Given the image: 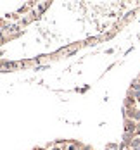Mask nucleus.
Returning a JSON list of instances; mask_svg holds the SVG:
<instances>
[{
	"mask_svg": "<svg viewBox=\"0 0 140 150\" xmlns=\"http://www.w3.org/2000/svg\"><path fill=\"white\" fill-rule=\"evenodd\" d=\"M133 121L135 122H140V107L135 109V114H133Z\"/></svg>",
	"mask_w": 140,
	"mask_h": 150,
	"instance_id": "0eeeda50",
	"label": "nucleus"
},
{
	"mask_svg": "<svg viewBox=\"0 0 140 150\" xmlns=\"http://www.w3.org/2000/svg\"><path fill=\"white\" fill-rule=\"evenodd\" d=\"M48 150H64V149H62V147H59V145H55V143H54V147H50Z\"/></svg>",
	"mask_w": 140,
	"mask_h": 150,
	"instance_id": "6e6552de",
	"label": "nucleus"
},
{
	"mask_svg": "<svg viewBox=\"0 0 140 150\" xmlns=\"http://www.w3.org/2000/svg\"><path fill=\"white\" fill-rule=\"evenodd\" d=\"M106 54H107V55H112V54H114V48H107Z\"/></svg>",
	"mask_w": 140,
	"mask_h": 150,
	"instance_id": "1a4fd4ad",
	"label": "nucleus"
},
{
	"mask_svg": "<svg viewBox=\"0 0 140 150\" xmlns=\"http://www.w3.org/2000/svg\"><path fill=\"white\" fill-rule=\"evenodd\" d=\"M50 7H52V2H43V4H38L35 11H36V14L38 16H43L45 14V11L47 9H50Z\"/></svg>",
	"mask_w": 140,
	"mask_h": 150,
	"instance_id": "7ed1b4c3",
	"label": "nucleus"
},
{
	"mask_svg": "<svg viewBox=\"0 0 140 150\" xmlns=\"http://www.w3.org/2000/svg\"><path fill=\"white\" fill-rule=\"evenodd\" d=\"M104 150H119V143L118 142H109V143H106Z\"/></svg>",
	"mask_w": 140,
	"mask_h": 150,
	"instance_id": "39448f33",
	"label": "nucleus"
},
{
	"mask_svg": "<svg viewBox=\"0 0 140 150\" xmlns=\"http://www.w3.org/2000/svg\"><path fill=\"white\" fill-rule=\"evenodd\" d=\"M128 88H130V90H133V91H140V83H139V79L135 78V79L130 83V86H128Z\"/></svg>",
	"mask_w": 140,
	"mask_h": 150,
	"instance_id": "423d86ee",
	"label": "nucleus"
},
{
	"mask_svg": "<svg viewBox=\"0 0 140 150\" xmlns=\"http://www.w3.org/2000/svg\"><path fill=\"white\" fill-rule=\"evenodd\" d=\"M137 79H139V83H140V74H139V76H137Z\"/></svg>",
	"mask_w": 140,
	"mask_h": 150,
	"instance_id": "9b49d317",
	"label": "nucleus"
},
{
	"mask_svg": "<svg viewBox=\"0 0 140 150\" xmlns=\"http://www.w3.org/2000/svg\"><path fill=\"white\" fill-rule=\"evenodd\" d=\"M33 150H47V149H45V147H35Z\"/></svg>",
	"mask_w": 140,
	"mask_h": 150,
	"instance_id": "9d476101",
	"label": "nucleus"
},
{
	"mask_svg": "<svg viewBox=\"0 0 140 150\" xmlns=\"http://www.w3.org/2000/svg\"><path fill=\"white\" fill-rule=\"evenodd\" d=\"M99 42H102V40H100V36H88V38L85 40V45L95 47V45H99Z\"/></svg>",
	"mask_w": 140,
	"mask_h": 150,
	"instance_id": "20e7f679",
	"label": "nucleus"
},
{
	"mask_svg": "<svg viewBox=\"0 0 140 150\" xmlns=\"http://www.w3.org/2000/svg\"><path fill=\"white\" fill-rule=\"evenodd\" d=\"M123 133H137V122L133 119H123Z\"/></svg>",
	"mask_w": 140,
	"mask_h": 150,
	"instance_id": "f257e3e1",
	"label": "nucleus"
},
{
	"mask_svg": "<svg viewBox=\"0 0 140 150\" xmlns=\"http://www.w3.org/2000/svg\"><path fill=\"white\" fill-rule=\"evenodd\" d=\"M123 107H126V109H137V107H140V104H139V100L133 98V97H124Z\"/></svg>",
	"mask_w": 140,
	"mask_h": 150,
	"instance_id": "f03ea898",
	"label": "nucleus"
}]
</instances>
